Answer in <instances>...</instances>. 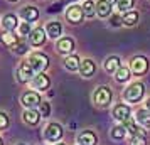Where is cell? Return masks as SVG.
Here are the masks:
<instances>
[{"mask_svg": "<svg viewBox=\"0 0 150 145\" xmlns=\"http://www.w3.org/2000/svg\"><path fill=\"white\" fill-rule=\"evenodd\" d=\"M147 106H149V110H150V100H149V101H147Z\"/></svg>", "mask_w": 150, "mask_h": 145, "instance_id": "8d00e7d4", "label": "cell"}, {"mask_svg": "<svg viewBox=\"0 0 150 145\" xmlns=\"http://www.w3.org/2000/svg\"><path fill=\"white\" fill-rule=\"evenodd\" d=\"M125 132H127V128H125V127H115V128L111 130V138L120 140V138L125 137Z\"/></svg>", "mask_w": 150, "mask_h": 145, "instance_id": "4316f807", "label": "cell"}, {"mask_svg": "<svg viewBox=\"0 0 150 145\" xmlns=\"http://www.w3.org/2000/svg\"><path fill=\"white\" fill-rule=\"evenodd\" d=\"M81 7H83V12H84V15H86V17H93V14L96 12V5L91 2V0H86Z\"/></svg>", "mask_w": 150, "mask_h": 145, "instance_id": "603a6c76", "label": "cell"}, {"mask_svg": "<svg viewBox=\"0 0 150 145\" xmlns=\"http://www.w3.org/2000/svg\"><path fill=\"white\" fill-rule=\"evenodd\" d=\"M118 68H120V59H118V57L113 56V57L106 59V62H105V69H106V71L111 73V71H116Z\"/></svg>", "mask_w": 150, "mask_h": 145, "instance_id": "7402d4cb", "label": "cell"}, {"mask_svg": "<svg viewBox=\"0 0 150 145\" xmlns=\"http://www.w3.org/2000/svg\"><path fill=\"white\" fill-rule=\"evenodd\" d=\"M95 62L91 61V59H84V61H81V66H79V71H81V74L84 78H89L93 73H95Z\"/></svg>", "mask_w": 150, "mask_h": 145, "instance_id": "9a60e30c", "label": "cell"}, {"mask_svg": "<svg viewBox=\"0 0 150 145\" xmlns=\"http://www.w3.org/2000/svg\"><path fill=\"white\" fill-rule=\"evenodd\" d=\"M64 64H66L68 69H73V71H74V69L79 68V57H78V56H69V57H66Z\"/></svg>", "mask_w": 150, "mask_h": 145, "instance_id": "cb8c5ba5", "label": "cell"}, {"mask_svg": "<svg viewBox=\"0 0 150 145\" xmlns=\"http://www.w3.org/2000/svg\"><path fill=\"white\" fill-rule=\"evenodd\" d=\"M2 41L5 42V44H8V46H15L17 44V37L12 32H5V34L2 35Z\"/></svg>", "mask_w": 150, "mask_h": 145, "instance_id": "f1b7e54d", "label": "cell"}, {"mask_svg": "<svg viewBox=\"0 0 150 145\" xmlns=\"http://www.w3.org/2000/svg\"><path fill=\"white\" fill-rule=\"evenodd\" d=\"M2 25H4V29H5V30L12 32V30L17 27V17H15L14 14H7L4 19H2Z\"/></svg>", "mask_w": 150, "mask_h": 145, "instance_id": "e0dca14e", "label": "cell"}, {"mask_svg": "<svg viewBox=\"0 0 150 145\" xmlns=\"http://www.w3.org/2000/svg\"><path fill=\"white\" fill-rule=\"evenodd\" d=\"M83 15H84V12H83V7H79V5H71V7L68 8V12H66L68 21L69 22H74V24L81 22Z\"/></svg>", "mask_w": 150, "mask_h": 145, "instance_id": "9c48e42d", "label": "cell"}, {"mask_svg": "<svg viewBox=\"0 0 150 145\" xmlns=\"http://www.w3.org/2000/svg\"><path fill=\"white\" fill-rule=\"evenodd\" d=\"M21 101L25 108H35V106L42 105L41 98H39V95H37L35 91H27V93H24L22 98H21Z\"/></svg>", "mask_w": 150, "mask_h": 145, "instance_id": "5b68a950", "label": "cell"}, {"mask_svg": "<svg viewBox=\"0 0 150 145\" xmlns=\"http://www.w3.org/2000/svg\"><path fill=\"white\" fill-rule=\"evenodd\" d=\"M34 73H35L34 68H32V66H30L27 61L22 62L21 66H19V69H17V76H19V81H22V83H25V81H32V78L35 76Z\"/></svg>", "mask_w": 150, "mask_h": 145, "instance_id": "277c9868", "label": "cell"}, {"mask_svg": "<svg viewBox=\"0 0 150 145\" xmlns=\"http://www.w3.org/2000/svg\"><path fill=\"white\" fill-rule=\"evenodd\" d=\"M130 113H132V110H130V106H127V105H116L115 108H113V117L118 122H127L130 118Z\"/></svg>", "mask_w": 150, "mask_h": 145, "instance_id": "ba28073f", "label": "cell"}, {"mask_svg": "<svg viewBox=\"0 0 150 145\" xmlns=\"http://www.w3.org/2000/svg\"><path fill=\"white\" fill-rule=\"evenodd\" d=\"M96 14L100 15L101 19L108 17L111 14V4H110L108 0H98V4H96Z\"/></svg>", "mask_w": 150, "mask_h": 145, "instance_id": "7c38bea8", "label": "cell"}, {"mask_svg": "<svg viewBox=\"0 0 150 145\" xmlns=\"http://www.w3.org/2000/svg\"><path fill=\"white\" fill-rule=\"evenodd\" d=\"M110 4H116V2H118V0H108Z\"/></svg>", "mask_w": 150, "mask_h": 145, "instance_id": "d590c367", "label": "cell"}, {"mask_svg": "<svg viewBox=\"0 0 150 145\" xmlns=\"http://www.w3.org/2000/svg\"><path fill=\"white\" fill-rule=\"evenodd\" d=\"M47 115H49V105L42 103V117H47Z\"/></svg>", "mask_w": 150, "mask_h": 145, "instance_id": "836d02e7", "label": "cell"}, {"mask_svg": "<svg viewBox=\"0 0 150 145\" xmlns=\"http://www.w3.org/2000/svg\"><path fill=\"white\" fill-rule=\"evenodd\" d=\"M19 145H24V144H19Z\"/></svg>", "mask_w": 150, "mask_h": 145, "instance_id": "60d3db41", "label": "cell"}, {"mask_svg": "<svg viewBox=\"0 0 150 145\" xmlns=\"http://www.w3.org/2000/svg\"><path fill=\"white\" fill-rule=\"evenodd\" d=\"M78 142L81 145H96V135L93 132H83L79 133V137H78Z\"/></svg>", "mask_w": 150, "mask_h": 145, "instance_id": "2e32d148", "label": "cell"}, {"mask_svg": "<svg viewBox=\"0 0 150 145\" xmlns=\"http://www.w3.org/2000/svg\"><path fill=\"white\" fill-rule=\"evenodd\" d=\"M19 32H21V35H25V34H30L32 30H30V22H22L21 29H19Z\"/></svg>", "mask_w": 150, "mask_h": 145, "instance_id": "4dcf8cb0", "label": "cell"}, {"mask_svg": "<svg viewBox=\"0 0 150 145\" xmlns=\"http://www.w3.org/2000/svg\"><path fill=\"white\" fill-rule=\"evenodd\" d=\"M41 113L39 111H35L34 108H27V110L24 111V120L27 122L29 125H35V123H39V120H41Z\"/></svg>", "mask_w": 150, "mask_h": 145, "instance_id": "5bb4252c", "label": "cell"}, {"mask_svg": "<svg viewBox=\"0 0 150 145\" xmlns=\"http://www.w3.org/2000/svg\"><path fill=\"white\" fill-rule=\"evenodd\" d=\"M12 47L15 49L17 54H24V52L27 51V46H25V44H15V46H12Z\"/></svg>", "mask_w": 150, "mask_h": 145, "instance_id": "d6a6232c", "label": "cell"}, {"mask_svg": "<svg viewBox=\"0 0 150 145\" xmlns=\"http://www.w3.org/2000/svg\"><path fill=\"white\" fill-rule=\"evenodd\" d=\"M113 25H118V24H120V19H118V17H113Z\"/></svg>", "mask_w": 150, "mask_h": 145, "instance_id": "e575fe53", "label": "cell"}, {"mask_svg": "<svg viewBox=\"0 0 150 145\" xmlns=\"http://www.w3.org/2000/svg\"><path fill=\"white\" fill-rule=\"evenodd\" d=\"M132 5H133V0H118L116 2V7H118V10H122V12L132 8Z\"/></svg>", "mask_w": 150, "mask_h": 145, "instance_id": "83f0119b", "label": "cell"}, {"mask_svg": "<svg viewBox=\"0 0 150 145\" xmlns=\"http://www.w3.org/2000/svg\"><path fill=\"white\" fill-rule=\"evenodd\" d=\"M137 120L143 127H150V110H138L137 111Z\"/></svg>", "mask_w": 150, "mask_h": 145, "instance_id": "ffe728a7", "label": "cell"}, {"mask_svg": "<svg viewBox=\"0 0 150 145\" xmlns=\"http://www.w3.org/2000/svg\"><path fill=\"white\" fill-rule=\"evenodd\" d=\"M115 78L118 83H125V81H128L130 78V69L128 68H118L115 73Z\"/></svg>", "mask_w": 150, "mask_h": 145, "instance_id": "44dd1931", "label": "cell"}, {"mask_svg": "<svg viewBox=\"0 0 150 145\" xmlns=\"http://www.w3.org/2000/svg\"><path fill=\"white\" fill-rule=\"evenodd\" d=\"M123 127L127 128V132H130L132 135H137V133H143V132H140L138 130V127H137L133 122H130V120H127V122H123ZM145 135V133H143Z\"/></svg>", "mask_w": 150, "mask_h": 145, "instance_id": "484cf974", "label": "cell"}, {"mask_svg": "<svg viewBox=\"0 0 150 145\" xmlns=\"http://www.w3.org/2000/svg\"><path fill=\"white\" fill-rule=\"evenodd\" d=\"M44 135H46V138H47L49 142H57V140L62 137V128H61V125H57V123H49L47 127H46Z\"/></svg>", "mask_w": 150, "mask_h": 145, "instance_id": "8992f818", "label": "cell"}, {"mask_svg": "<svg viewBox=\"0 0 150 145\" xmlns=\"http://www.w3.org/2000/svg\"><path fill=\"white\" fill-rule=\"evenodd\" d=\"M21 15H22V19H24L25 22H32V21H35V19L39 17V12H37L35 7H25V8H22Z\"/></svg>", "mask_w": 150, "mask_h": 145, "instance_id": "ac0fdd59", "label": "cell"}, {"mask_svg": "<svg viewBox=\"0 0 150 145\" xmlns=\"http://www.w3.org/2000/svg\"><path fill=\"white\" fill-rule=\"evenodd\" d=\"M29 41H30L32 46H41V44H44V41H46V32H44V29H41V27L34 29V30L29 34Z\"/></svg>", "mask_w": 150, "mask_h": 145, "instance_id": "8fae6325", "label": "cell"}, {"mask_svg": "<svg viewBox=\"0 0 150 145\" xmlns=\"http://www.w3.org/2000/svg\"><path fill=\"white\" fill-rule=\"evenodd\" d=\"M149 68V61L142 57V56H138V57H133V61H132V71L135 73V74H142L145 73Z\"/></svg>", "mask_w": 150, "mask_h": 145, "instance_id": "30bf717a", "label": "cell"}, {"mask_svg": "<svg viewBox=\"0 0 150 145\" xmlns=\"http://www.w3.org/2000/svg\"><path fill=\"white\" fill-rule=\"evenodd\" d=\"M7 125H8V117L4 113V111H0V130L7 128Z\"/></svg>", "mask_w": 150, "mask_h": 145, "instance_id": "1f68e13d", "label": "cell"}, {"mask_svg": "<svg viewBox=\"0 0 150 145\" xmlns=\"http://www.w3.org/2000/svg\"><path fill=\"white\" fill-rule=\"evenodd\" d=\"M0 145H4V144H2V140H0Z\"/></svg>", "mask_w": 150, "mask_h": 145, "instance_id": "74e56055", "label": "cell"}, {"mask_svg": "<svg viewBox=\"0 0 150 145\" xmlns=\"http://www.w3.org/2000/svg\"><path fill=\"white\" fill-rule=\"evenodd\" d=\"M73 49H74V42H73L71 37L59 39V42H57V51H59L61 54H68V52H71Z\"/></svg>", "mask_w": 150, "mask_h": 145, "instance_id": "4fadbf2b", "label": "cell"}, {"mask_svg": "<svg viewBox=\"0 0 150 145\" xmlns=\"http://www.w3.org/2000/svg\"><path fill=\"white\" fill-rule=\"evenodd\" d=\"M30 84H32L34 90H47L49 84H51V81H49V78L46 76L44 73H37V74L32 78Z\"/></svg>", "mask_w": 150, "mask_h": 145, "instance_id": "52a82bcc", "label": "cell"}, {"mask_svg": "<svg viewBox=\"0 0 150 145\" xmlns=\"http://www.w3.org/2000/svg\"><path fill=\"white\" fill-rule=\"evenodd\" d=\"M122 21L125 22L127 25H135L137 21H138V14H137V12H127Z\"/></svg>", "mask_w": 150, "mask_h": 145, "instance_id": "d4e9b609", "label": "cell"}, {"mask_svg": "<svg viewBox=\"0 0 150 145\" xmlns=\"http://www.w3.org/2000/svg\"><path fill=\"white\" fill-rule=\"evenodd\" d=\"M57 145H64V144H57Z\"/></svg>", "mask_w": 150, "mask_h": 145, "instance_id": "f35d334b", "label": "cell"}, {"mask_svg": "<svg viewBox=\"0 0 150 145\" xmlns=\"http://www.w3.org/2000/svg\"><path fill=\"white\" fill-rule=\"evenodd\" d=\"M132 145H145V135L143 133L132 135Z\"/></svg>", "mask_w": 150, "mask_h": 145, "instance_id": "f546056e", "label": "cell"}, {"mask_svg": "<svg viewBox=\"0 0 150 145\" xmlns=\"http://www.w3.org/2000/svg\"><path fill=\"white\" fill-rule=\"evenodd\" d=\"M142 96H143V84L142 83H133L125 90V98L128 101H132V103L138 101Z\"/></svg>", "mask_w": 150, "mask_h": 145, "instance_id": "3957f363", "label": "cell"}, {"mask_svg": "<svg viewBox=\"0 0 150 145\" xmlns=\"http://www.w3.org/2000/svg\"><path fill=\"white\" fill-rule=\"evenodd\" d=\"M10 2H15V0H10Z\"/></svg>", "mask_w": 150, "mask_h": 145, "instance_id": "ab89813d", "label": "cell"}, {"mask_svg": "<svg viewBox=\"0 0 150 145\" xmlns=\"http://www.w3.org/2000/svg\"><path fill=\"white\" fill-rule=\"evenodd\" d=\"M93 100H95L96 105H100V106H106V105L111 101V91H110V88L108 86H100V88L95 91Z\"/></svg>", "mask_w": 150, "mask_h": 145, "instance_id": "7a4b0ae2", "label": "cell"}, {"mask_svg": "<svg viewBox=\"0 0 150 145\" xmlns=\"http://www.w3.org/2000/svg\"><path fill=\"white\" fill-rule=\"evenodd\" d=\"M27 62L34 68L35 73H41V71H44V69L47 68L49 59H47V56L42 54V52H32V54L29 56Z\"/></svg>", "mask_w": 150, "mask_h": 145, "instance_id": "6da1fadb", "label": "cell"}, {"mask_svg": "<svg viewBox=\"0 0 150 145\" xmlns=\"http://www.w3.org/2000/svg\"><path fill=\"white\" fill-rule=\"evenodd\" d=\"M46 30H47V35L51 39H57L61 35V24L59 22H49Z\"/></svg>", "mask_w": 150, "mask_h": 145, "instance_id": "d6986e66", "label": "cell"}]
</instances>
